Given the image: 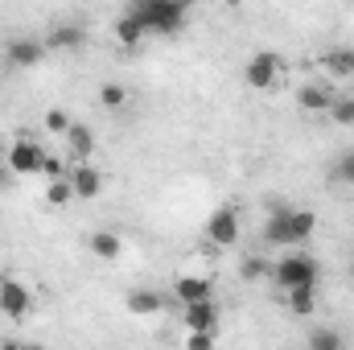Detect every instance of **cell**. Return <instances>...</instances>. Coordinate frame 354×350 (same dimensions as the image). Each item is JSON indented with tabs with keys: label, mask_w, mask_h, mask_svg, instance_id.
Listing matches in <instances>:
<instances>
[{
	"label": "cell",
	"mask_w": 354,
	"mask_h": 350,
	"mask_svg": "<svg viewBox=\"0 0 354 350\" xmlns=\"http://www.w3.org/2000/svg\"><path fill=\"white\" fill-rule=\"evenodd\" d=\"M317 227V214L313 210H292L288 202H268V223H264V239L268 243H305Z\"/></svg>",
	"instance_id": "cell-1"
},
{
	"label": "cell",
	"mask_w": 354,
	"mask_h": 350,
	"mask_svg": "<svg viewBox=\"0 0 354 350\" xmlns=\"http://www.w3.org/2000/svg\"><path fill=\"white\" fill-rule=\"evenodd\" d=\"M128 12L149 33H177L185 25V4H177V0H132Z\"/></svg>",
	"instance_id": "cell-2"
},
{
	"label": "cell",
	"mask_w": 354,
	"mask_h": 350,
	"mask_svg": "<svg viewBox=\"0 0 354 350\" xmlns=\"http://www.w3.org/2000/svg\"><path fill=\"white\" fill-rule=\"evenodd\" d=\"M272 280L284 293H292V288H317V260L305 256V252H292V256L272 264Z\"/></svg>",
	"instance_id": "cell-3"
},
{
	"label": "cell",
	"mask_w": 354,
	"mask_h": 350,
	"mask_svg": "<svg viewBox=\"0 0 354 350\" xmlns=\"http://www.w3.org/2000/svg\"><path fill=\"white\" fill-rule=\"evenodd\" d=\"M239 231H243L239 206H218V210L206 219V239H210L214 248H235V243H239Z\"/></svg>",
	"instance_id": "cell-4"
},
{
	"label": "cell",
	"mask_w": 354,
	"mask_h": 350,
	"mask_svg": "<svg viewBox=\"0 0 354 350\" xmlns=\"http://www.w3.org/2000/svg\"><path fill=\"white\" fill-rule=\"evenodd\" d=\"M243 83H248L252 91H272L276 83H280V54H272V50L252 54L248 66H243Z\"/></svg>",
	"instance_id": "cell-5"
},
{
	"label": "cell",
	"mask_w": 354,
	"mask_h": 350,
	"mask_svg": "<svg viewBox=\"0 0 354 350\" xmlns=\"http://www.w3.org/2000/svg\"><path fill=\"white\" fill-rule=\"evenodd\" d=\"M41 161H46V153H41V145L29 140V136L12 140V149H8V157H4V165H8L12 174H41Z\"/></svg>",
	"instance_id": "cell-6"
},
{
	"label": "cell",
	"mask_w": 354,
	"mask_h": 350,
	"mask_svg": "<svg viewBox=\"0 0 354 350\" xmlns=\"http://www.w3.org/2000/svg\"><path fill=\"white\" fill-rule=\"evenodd\" d=\"M29 305H33L29 284L17 280V276H8V280H4V293H0V313H4L8 322H21V317L29 313Z\"/></svg>",
	"instance_id": "cell-7"
},
{
	"label": "cell",
	"mask_w": 354,
	"mask_h": 350,
	"mask_svg": "<svg viewBox=\"0 0 354 350\" xmlns=\"http://www.w3.org/2000/svg\"><path fill=\"white\" fill-rule=\"evenodd\" d=\"M4 58H8V66L29 71V66H37V62L46 58V46H41L37 37H12V42L4 46Z\"/></svg>",
	"instance_id": "cell-8"
},
{
	"label": "cell",
	"mask_w": 354,
	"mask_h": 350,
	"mask_svg": "<svg viewBox=\"0 0 354 350\" xmlns=\"http://www.w3.org/2000/svg\"><path fill=\"white\" fill-rule=\"evenodd\" d=\"M174 293L181 305H202V301H214V280L210 276H177Z\"/></svg>",
	"instance_id": "cell-9"
},
{
	"label": "cell",
	"mask_w": 354,
	"mask_h": 350,
	"mask_svg": "<svg viewBox=\"0 0 354 350\" xmlns=\"http://www.w3.org/2000/svg\"><path fill=\"white\" fill-rule=\"evenodd\" d=\"M185 334H218V305L214 301L185 305Z\"/></svg>",
	"instance_id": "cell-10"
},
{
	"label": "cell",
	"mask_w": 354,
	"mask_h": 350,
	"mask_svg": "<svg viewBox=\"0 0 354 350\" xmlns=\"http://www.w3.org/2000/svg\"><path fill=\"white\" fill-rule=\"evenodd\" d=\"M66 181H71V190H75V198H99V190H103V174L95 169V165H75L71 174H66Z\"/></svg>",
	"instance_id": "cell-11"
},
{
	"label": "cell",
	"mask_w": 354,
	"mask_h": 350,
	"mask_svg": "<svg viewBox=\"0 0 354 350\" xmlns=\"http://www.w3.org/2000/svg\"><path fill=\"white\" fill-rule=\"evenodd\" d=\"M66 149H71L75 165H87L91 153H95V136H91L87 124H71V132H66Z\"/></svg>",
	"instance_id": "cell-12"
},
{
	"label": "cell",
	"mask_w": 354,
	"mask_h": 350,
	"mask_svg": "<svg viewBox=\"0 0 354 350\" xmlns=\"http://www.w3.org/2000/svg\"><path fill=\"white\" fill-rule=\"evenodd\" d=\"M145 37H149V29H145V25H140V21H136V17H132L128 8H124V17L115 21V42H120L124 50H136V46L145 42Z\"/></svg>",
	"instance_id": "cell-13"
},
{
	"label": "cell",
	"mask_w": 354,
	"mask_h": 350,
	"mask_svg": "<svg viewBox=\"0 0 354 350\" xmlns=\"http://www.w3.org/2000/svg\"><path fill=\"white\" fill-rule=\"evenodd\" d=\"M161 305H165V297L153 293V288H132L128 293V313H136V317H153V313H161Z\"/></svg>",
	"instance_id": "cell-14"
},
{
	"label": "cell",
	"mask_w": 354,
	"mask_h": 350,
	"mask_svg": "<svg viewBox=\"0 0 354 350\" xmlns=\"http://www.w3.org/2000/svg\"><path fill=\"white\" fill-rule=\"evenodd\" d=\"M91 252L99 256V260H120V252H124V239L115 235V231H95L91 235Z\"/></svg>",
	"instance_id": "cell-15"
},
{
	"label": "cell",
	"mask_w": 354,
	"mask_h": 350,
	"mask_svg": "<svg viewBox=\"0 0 354 350\" xmlns=\"http://www.w3.org/2000/svg\"><path fill=\"white\" fill-rule=\"evenodd\" d=\"M83 42H87L83 25H58V29L46 37V46H54V50H79Z\"/></svg>",
	"instance_id": "cell-16"
},
{
	"label": "cell",
	"mask_w": 354,
	"mask_h": 350,
	"mask_svg": "<svg viewBox=\"0 0 354 350\" xmlns=\"http://www.w3.org/2000/svg\"><path fill=\"white\" fill-rule=\"evenodd\" d=\"M334 99H338V95L330 87H301V107H305V111H330Z\"/></svg>",
	"instance_id": "cell-17"
},
{
	"label": "cell",
	"mask_w": 354,
	"mask_h": 350,
	"mask_svg": "<svg viewBox=\"0 0 354 350\" xmlns=\"http://www.w3.org/2000/svg\"><path fill=\"white\" fill-rule=\"evenodd\" d=\"M313 309H317V288H292V293H288V313L309 317Z\"/></svg>",
	"instance_id": "cell-18"
},
{
	"label": "cell",
	"mask_w": 354,
	"mask_h": 350,
	"mask_svg": "<svg viewBox=\"0 0 354 350\" xmlns=\"http://www.w3.org/2000/svg\"><path fill=\"white\" fill-rule=\"evenodd\" d=\"M330 120L342 124V128H351L354 124V95H338V99L330 103Z\"/></svg>",
	"instance_id": "cell-19"
},
{
	"label": "cell",
	"mask_w": 354,
	"mask_h": 350,
	"mask_svg": "<svg viewBox=\"0 0 354 350\" xmlns=\"http://www.w3.org/2000/svg\"><path fill=\"white\" fill-rule=\"evenodd\" d=\"M322 66L330 71V75H351V50H330V54H322Z\"/></svg>",
	"instance_id": "cell-20"
},
{
	"label": "cell",
	"mask_w": 354,
	"mask_h": 350,
	"mask_svg": "<svg viewBox=\"0 0 354 350\" xmlns=\"http://www.w3.org/2000/svg\"><path fill=\"white\" fill-rule=\"evenodd\" d=\"M330 177H334L338 185H354V149H346V153H342V157L334 161Z\"/></svg>",
	"instance_id": "cell-21"
},
{
	"label": "cell",
	"mask_w": 354,
	"mask_h": 350,
	"mask_svg": "<svg viewBox=\"0 0 354 350\" xmlns=\"http://www.w3.org/2000/svg\"><path fill=\"white\" fill-rule=\"evenodd\" d=\"M309 350H342V334L338 330H313L309 334Z\"/></svg>",
	"instance_id": "cell-22"
},
{
	"label": "cell",
	"mask_w": 354,
	"mask_h": 350,
	"mask_svg": "<svg viewBox=\"0 0 354 350\" xmlns=\"http://www.w3.org/2000/svg\"><path fill=\"white\" fill-rule=\"evenodd\" d=\"M71 198H75V190H71V181H66V177L46 185V202H50V206H66Z\"/></svg>",
	"instance_id": "cell-23"
},
{
	"label": "cell",
	"mask_w": 354,
	"mask_h": 350,
	"mask_svg": "<svg viewBox=\"0 0 354 350\" xmlns=\"http://www.w3.org/2000/svg\"><path fill=\"white\" fill-rule=\"evenodd\" d=\"M99 103H103V107H124V103H128V91L120 87V83H103V87H99Z\"/></svg>",
	"instance_id": "cell-24"
},
{
	"label": "cell",
	"mask_w": 354,
	"mask_h": 350,
	"mask_svg": "<svg viewBox=\"0 0 354 350\" xmlns=\"http://www.w3.org/2000/svg\"><path fill=\"white\" fill-rule=\"evenodd\" d=\"M239 272H243V280H260V276H268L272 268H268V260H264V256H248Z\"/></svg>",
	"instance_id": "cell-25"
},
{
	"label": "cell",
	"mask_w": 354,
	"mask_h": 350,
	"mask_svg": "<svg viewBox=\"0 0 354 350\" xmlns=\"http://www.w3.org/2000/svg\"><path fill=\"white\" fill-rule=\"evenodd\" d=\"M46 128H50V132H62V136H66V132H71V116H66L62 107H54V111H46Z\"/></svg>",
	"instance_id": "cell-26"
},
{
	"label": "cell",
	"mask_w": 354,
	"mask_h": 350,
	"mask_svg": "<svg viewBox=\"0 0 354 350\" xmlns=\"http://www.w3.org/2000/svg\"><path fill=\"white\" fill-rule=\"evenodd\" d=\"M185 350H214V334H185Z\"/></svg>",
	"instance_id": "cell-27"
},
{
	"label": "cell",
	"mask_w": 354,
	"mask_h": 350,
	"mask_svg": "<svg viewBox=\"0 0 354 350\" xmlns=\"http://www.w3.org/2000/svg\"><path fill=\"white\" fill-rule=\"evenodd\" d=\"M62 169H66L62 157H46V161H41V174L50 177V181H62Z\"/></svg>",
	"instance_id": "cell-28"
},
{
	"label": "cell",
	"mask_w": 354,
	"mask_h": 350,
	"mask_svg": "<svg viewBox=\"0 0 354 350\" xmlns=\"http://www.w3.org/2000/svg\"><path fill=\"white\" fill-rule=\"evenodd\" d=\"M0 350H25V347H21V342H12V338H4V342H0Z\"/></svg>",
	"instance_id": "cell-29"
},
{
	"label": "cell",
	"mask_w": 354,
	"mask_h": 350,
	"mask_svg": "<svg viewBox=\"0 0 354 350\" xmlns=\"http://www.w3.org/2000/svg\"><path fill=\"white\" fill-rule=\"evenodd\" d=\"M4 181H8V165L0 161V190H4Z\"/></svg>",
	"instance_id": "cell-30"
},
{
	"label": "cell",
	"mask_w": 354,
	"mask_h": 350,
	"mask_svg": "<svg viewBox=\"0 0 354 350\" xmlns=\"http://www.w3.org/2000/svg\"><path fill=\"white\" fill-rule=\"evenodd\" d=\"M4 280H8V276H4V272H0V293H4Z\"/></svg>",
	"instance_id": "cell-31"
},
{
	"label": "cell",
	"mask_w": 354,
	"mask_h": 350,
	"mask_svg": "<svg viewBox=\"0 0 354 350\" xmlns=\"http://www.w3.org/2000/svg\"><path fill=\"white\" fill-rule=\"evenodd\" d=\"M351 75H354V50H351Z\"/></svg>",
	"instance_id": "cell-32"
},
{
	"label": "cell",
	"mask_w": 354,
	"mask_h": 350,
	"mask_svg": "<svg viewBox=\"0 0 354 350\" xmlns=\"http://www.w3.org/2000/svg\"><path fill=\"white\" fill-rule=\"evenodd\" d=\"M351 280H354V264H351Z\"/></svg>",
	"instance_id": "cell-33"
},
{
	"label": "cell",
	"mask_w": 354,
	"mask_h": 350,
	"mask_svg": "<svg viewBox=\"0 0 354 350\" xmlns=\"http://www.w3.org/2000/svg\"><path fill=\"white\" fill-rule=\"evenodd\" d=\"M25 350H29V347H25Z\"/></svg>",
	"instance_id": "cell-34"
}]
</instances>
